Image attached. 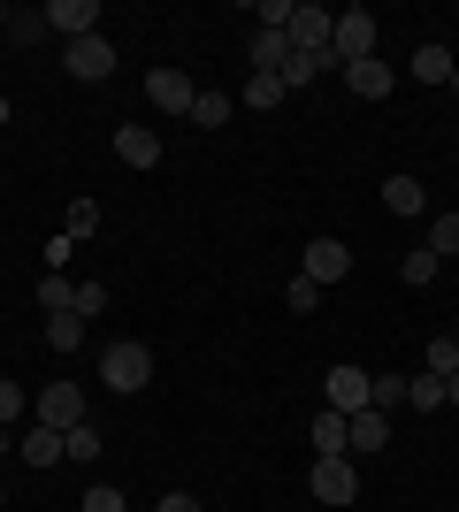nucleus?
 Masks as SVG:
<instances>
[{
    "instance_id": "f257e3e1",
    "label": "nucleus",
    "mask_w": 459,
    "mask_h": 512,
    "mask_svg": "<svg viewBox=\"0 0 459 512\" xmlns=\"http://www.w3.org/2000/svg\"><path fill=\"white\" fill-rule=\"evenodd\" d=\"M153 383V352L146 344H108L100 352V390H115V398H131V390Z\"/></svg>"
},
{
    "instance_id": "f03ea898",
    "label": "nucleus",
    "mask_w": 459,
    "mask_h": 512,
    "mask_svg": "<svg viewBox=\"0 0 459 512\" xmlns=\"http://www.w3.org/2000/svg\"><path fill=\"white\" fill-rule=\"evenodd\" d=\"M329 62H337V69L375 62V16H368V8H345V16H337V31H329Z\"/></svg>"
},
{
    "instance_id": "7ed1b4c3",
    "label": "nucleus",
    "mask_w": 459,
    "mask_h": 512,
    "mask_svg": "<svg viewBox=\"0 0 459 512\" xmlns=\"http://www.w3.org/2000/svg\"><path fill=\"white\" fill-rule=\"evenodd\" d=\"M306 490L322 497V505H352V497H360V467H352V451H329V459H314Z\"/></svg>"
},
{
    "instance_id": "20e7f679",
    "label": "nucleus",
    "mask_w": 459,
    "mask_h": 512,
    "mask_svg": "<svg viewBox=\"0 0 459 512\" xmlns=\"http://www.w3.org/2000/svg\"><path fill=\"white\" fill-rule=\"evenodd\" d=\"M368 390H375V375H368V367H329V375H322L329 413H345V421H352V413H368Z\"/></svg>"
},
{
    "instance_id": "39448f33",
    "label": "nucleus",
    "mask_w": 459,
    "mask_h": 512,
    "mask_svg": "<svg viewBox=\"0 0 459 512\" xmlns=\"http://www.w3.org/2000/svg\"><path fill=\"white\" fill-rule=\"evenodd\" d=\"M31 413H39L46 428H62V436H69V428H85V390H77V383H46L39 398H31Z\"/></svg>"
},
{
    "instance_id": "423d86ee",
    "label": "nucleus",
    "mask_w": 459,
    "mask_h": 512,
    "mask_svg": "<svg viewBox=\"0 0 459 512\" xmlns=\"http://www.w3.org/2000/svg\"><path fill=\"white\" fill-rule=\"evenodd\" d=\"M69 77H77V85H100V77H115V39H100V31H92V39H69Z\"/></svg>"
},
{
    "instance_id": "0eeeda50",
    "label": "nucleus",
    "mask_w": 459,
    "mask_h": 512,
    "mask_svg": "<svg viewBox=\"0 0 459 512\" xmlns=\"http://www.w3.org/2000/svg\"><path fill=\"white\" fill-rule=\"evenodd\" d=\"M329 31H337V16H329V8H314V0H299V8H291V54H329Z\"/></svg>"
},
{
    "instance_id": "6e6552de",
    "label": "nucleus",
    "mask_w": 459,
    "mask_h": 512,
    "mask_svg": "<svg viewBox=\"0 0 459 512\" xmlns=\"http://www.w3.org/2000/svg\"><path fill=\"white\" fill-rule=\"evenodd\" d=\"M146 100L161 107V115H184V123H192V100H199V85L184 77V69H153V77H146Z\"/></svg>"
},
{
    "instance_id": "1a4fd4ad",
    "label": "nucleus",
    "mask_w": 459,
    "mask_h": 512,
    "mask_svg": "<svg viewBox=\"0 0 459 512\" xmlns=\"http://www.w3.org/2000/svg\"><path fill=\"white\" fill-rule=\"evenodd\" d=\"M299 276L329 291V283H345V276H352V253L337 245V237H314V245H306V260H299Z\"/></svg>"
},
{
    "instance_id": "9d476101",
    "label": "nucleus",
    "mask_w": 459,
    "mask_h": 512,
    "mask_svg": "<svg viewBox=\"0 0 459 512\" xmlns=\"http://www.w3.org/2000/svg\"><path fill=\"white\" fill-rule=\"evenodd\" d=\"M92 23H100L92 0H46V31H62V39H92Z\"/></svg>"
},
{
    "instance_id": "9b49d317",
    "label": "nucleus",
    "mask_w": 459,
    "mask_h": 512,
    "mask_svg": "<svg viewBox=\"0 0 459 512\" xmlns=\"http://www.w3.org/2000/svg\"><path fill=\"white\" fill-rule=\"evenodd\" d=\"M245 54H253V77H284L291 39H284V31H253V39H245Z\"/></svg>"
},
{
    "instance_id": "f8f14e48",
    "label": "nucleus",
    "mask_w": 459,
    "mask_h": 512,
    "mask_svg": "<svg viewBox=\"0 0 459 512\" xmlns=\"http://www.w3.org/2000/svg\"><path fill=\"white\" fill-rule=\"evenodd\" d=\"M115 153H123V169H153V161H161V138H153L146 123H123L115 130Z\"/></svg>"
},
{
    "instance_id": "ddd939ff",
    "label": "nucleus",
    "mask_w": 459,
    "mask_h": 512,
    "mask_svg": "<svg viewBox=\"0 0 459 512\" xmlns=\"http://www.w3.org/2000/svg\"><path fill=\"white\" fill-rule=\"evenodd\" d=\"M16 459H31V467H54V459H69V444H62V428H46V421H31V436L16 444Z\"/></svg>"
},
{
    "instance_id": "4468645a",
    "label": "nucleus",
    "mask_w": 459,
    "mask_h": 512,
    "mask_svg": "<svg viewBox=\"0 0 459 512\" xmlns=\"http://www.w3.org/2000/svg\"><path fill=\"white\" fill-rule=\"evenodd\" d=\"M345 85L360 92V100H391L398 77H391V62H352V69H345Z\"/></svg>"
},
{
    "instance_id": "2eb2a0df",
    "label": "nucleus",
    "mask_w": 459,
    "mask_h": 512,
    "mask_svg": "<svg viewBox=\"0 0 459 512\" xmlns=\"http://www.w3.org/2000/svg\"><path fill=\"white\" fill-rule=\"evenodd\" d=\"M383 207L406 214V222H414V214H429V192H421V176H383Z\"/></svg>"
},
{
    "instance_id": "dca6fc26",
    "label": "nucleus",
    "mask_w": 459,
    "mask_h": 512,
    "mask_svg": "<svg viewBox=\"0 0 459 512\" xmlns=\"http://www.w3.org/2000/svg\"><path fill=\"white\" fill-rule=\"evenodd\" d=\"M345 428H352V451H383V444H391V413H375V406L352 413Z\"/></svg>"
},
{
    "instance_id": "f3484780",
    "label": "nucleus",
    "mask_w": 459,
    "mask_h": 512,
    "mask_svg": "<svg viewBox=\"0 0 459 512\" xmlns=\"http://www.w3.org/2000/svg\"><path fill=\"white\" fill-rule=\"evenodd\" d=\"M314 451H322V459H329V451H352V428H345V413H314Z\"/></svg>"
},
{
    "instance_id": "a211bd4d",
    "label": "nucleus",
    "mask_w": 459,
    "mask_h": 512,
    "mask_svg": "<svg viewBox=\"0 0 459 512\" xmlns=\"http://www.w3.org/2000/svg\"><path fill=\"white\" fill-rule=\"evenodd\" d=\"M46 344H54V352H77V344H85V314H77V306H69V314H46Z\"/></svg>"
},
{
    "instance_id": "6ab92c4d",
    "label": "nucleus",
    "mask_w": 459,
    "mask_h": 512,
    "mask_svg": "<svg viewBox=\"0 0 459 512\" xmlns=\"http://www.w3.org/2000/svg\"><path fill=\"white\" fill-rule=\"evenodd\" d=\"M414 77L421 85H452V54L444 46H414Z\"/></svg>"
},
{
    "instance_id": "aec40b11",
    "label": "nucleus",
    "mask_w": 459,
    "mask_h": 512,
    "mask_svg": "<svg viewBox=\"0 0 459 512\" xmlns=\"http://www.w3.org/2000/svg\"><path fill=\"white\" fill-rule=\"evenodd\" d=\"M437 406H444L437 375H406V413H437Z\"/></svg>"
},
{
    "instance_id": "412c9836",
    "label": "nucleus",
    "mask_w": 459,
    "mask_h": 512,
    "mask_svg": "<svg viewBox=\"0 0 459 512\" xmlns=\"http://www.w3.org/2000/svg\"><path fill=\"white\" fill-rule=\"evenodd\" d=\"M398 276H406V283L421 291V283H437V276H444V260L429 253V245H421V253H406V260H398Z\"/></svg>"
},
{
    "instance_id": "4be33fe9",
    "label": "nucleus",
    "mask_w": 459,
    "mask_h": 512,
    "mask_svg": "<svg viewBox=\"0 0 459 512\" xmlns=\"http://www.w3.org/2000/svg\"><path fill=\"white\" fill-rule=\"evenodd\" d=\"M368 406H375V413H406V375H375Z\"/></svg>"
},
{
    "instance_id": "5701e85b",
    "label": "nucleus",
    "mask_w": 459,
    "mask_h": 512,
    "mask_svg": "<svg viewBox=\"0 0 459 512\" xmlns=\"http://www.w3.org/2000/svg\"><path fill=\"white\" fill-rule=\"evenodd\" d=\"M192 123L199 130H222V123H230V92H199V100H192Z\"/></svg>"
},
{
    "instance_id": "b1692460",
    "label": "nucleus",
    "mask_w": 459,
    "mask_h": 512,
    "mask_svg": "<svg viewBox=\"0 0 459 512\" xmlns=\"http://www.w3.org/2000/svg\"><path fill=\"white\" fill-rule=\"evenodd\" d=\"M421 375L452 383V375H459V344H452V337H429V367H421Z\"/></svg>"
},
{
    "instance_id": "393cba45",
    "label": "nucleus",
    "mask_w": 459,
    "mask_h": 512,
    "mask_svg": "<svg viewBox=\"0 0 459 512\" xmlns=\"http://www.w3.org/2000/svg\"><path fill=\"white\" fill-rule=\"evenodd\" d=\"M429 253H437V260L459 253V214H429Z\"/></svg>"
},
{
    "instance_id": "a878e982",
    "label": "nucleus",
    "mask_w": 459,
    "mask_h": 512,
    "mask_svg": "<svg viewBox=\"0 0 459 512\" xmlns=\"http://www.w3.org/2000/svg\"><path fill=\"white\" fill-rule=\"evenodd\" d=\"M39 306H46V314H69V306H77V283H69V276H46L39 283Z\"/></svg>"
},
{
    "instance_id": "bb28decb",
    "label": "nucleus",
    "mask_w": 459,
    "mask_h": 512,
    "mask_svg": "<svg viewBox=\"0 0 459 512\" xmlns=\"http://www.w3.org/2000/svg\"><path fill=\"white\" fill-rule=\"evenodd\" d=\"M100 230V199H69V230L62 237H92Z\"/></svg>"
},
{
    "instance_id": "cd10ccee",
    "label": "nucleus",
    "mask_w": 459,
    "mask_h": 512,
    "mask_svg": "<svg viewBox=\"0 0 459 512\" xmlns=\"http://www.w3.org/2000/svg\"><path fill=\"white\" fill-rule=\"evenodd\" d=\"M245 107H284V77H245Z\"/></svg>"
},
{
    "instance_id": "c85d7f7f",
    "label": "nucleus",
    "mask_w": 459,
    "mask_h": 512,
    "mask_svg": "<svg viewBox=\"0 0 459 512\" xmlns=\"http://www.w3.org/2000/svg\"><path fill=\"white\" fill-rule=\"evenodd\" d=\"M77 512H131V505H123V490H115V482H92Z\"/></svg>"
},
{
    "instance_id": "c756f323",
    "label": "nucleus",
    "mask_w": 459,
    "mask_h": 512,
    "mask_svg": "<svg viewBox=\"0 0 459 512\" xmlns=\"http://www.w3.org/2000/svg\"><path fill=\"white\" fill-rule=\"evenodd\" d=\"M62 444H69V459H100V428H69V436H62Z\"/></svg>"
},
{
    "instance_id": "7c9ffc66",
    "label": "nucleus",
    "mask_w": 459,
    "mask_h": 512,
    "mask_svg": "<svg viewBox=\"0 0 459 512\" xmlns=\"http://www.w3.org/2000/svg\"><path fill=\"white\" fill-rule=\"evenodd\" d=\"M77 314H108V283H77Z\"/></svg>"
},
{
    "instance_id": "2f4dec72",
    "label": "nucleus",
    "mask_w": 459,
    "mask_h": 512,
    "mask_svg": "<svg viewBox=\"0 0 459 512\" xmlns=\"http://www.w3.org/2000/svg\"><path fill=\"white\" fill-rule=\"evenodd\" d=\"M322 306V283H306V276H291V314H314Z\"/></svg>"
},
{
    "instance_id": "473e14b6",
    "label": "nucleus",
    "mask_w": 459,
    "mask_h": 512,
    "mask_svg": "<svg viewBox=\"0 0 459 512\" xmlns=\"http://www.w3.org/2000/svg\"><path fill=\"white\" fill-rule=\"evenodd\" d=\"M23 406H31V390H16V383H0V428L16 421V413H23Z\"/></svg>"
},
{
    "instance_id": "72a5a7b5",
    "label": "nucleus",
    "mask_w": 459,
    "mask_h": 512,
    "mask_svg": "<svg viewBox=\"0 0 459 512\" xmlns=\"http://www.w3.org/2000/svg\"><path fill=\"white\" fill-rule=\"evenodd\" d=\"M153 512H207V505H199L192 490H161V505H153Z\"/></svg>"
},
{
    "instance_id": "f704fd0d",
    "label": "nucleus",
    "mask_w": 459,
    "mask_h": 512,
    "mask_svg": "<svg viewBox=\"0 0 459 512\" xmlns=\"http://www.w3.org/2000/svg\"><path fill=\"white\" fill-rule=\"evenodd\" d=\"M39 31H46V16H23V23H8V39H16V46H39Z\"/></svg>"
},
{
    "instance_id": "c9c22d12",
    "label": "nucleus",
    "mask_w": 459,
    "mask_h": 512,
    "mask_svg": "<svg viewBox=\"0 0 459 512\" xmlns=\"http://www.w3.org/2000/svg\"><path fill=\"white\" fill-rule=\"evenodd\" d=\"M444 406H459V375H452V383H444Z\"/></svg>"
},
{
    "instance_id": "e433bc0d",
    "label": "nucleus",
    "mask_w": 459,
    "mask_h": 512,
    "mask_svg": "<svg viewBox=\"0 0 459 512\" xmlns=\"http://www.w3.org/2000/svg\"><path fill=\"white\" fill-rule=\"evenodd\" d=\"M452 92H459V62H452Z\"/></svg>"
},
{
    "instance_id": "4c0bfd02",
    "label": "nucleus",
    "mask_w": 459,
    "mask_h": 512,
    "mask_svg": "<svg viewBox=\"0 0 459 512\" xmlns=\"http://www.w3.org/2000/svg\"><path fill=\"white\" fill-rule=\"evenodd\" d=\"M0 23H8V8H0Z\"/></svg>"
},
{
    "instance_id": "58836bf2",
    "label": "nucleus",
    "mask_w": 459,
    "mask_h": 512,
    "mask_svg": "<svg viewBox=\"0 0 459 512\" xmlns=\"http://www.w3.org/2000/svg\"><path fill=\"white\" fill-rule=\"evenodd\" d=\"M452 344H459V329H452Z\"/></svg>"
}]
</instances>
